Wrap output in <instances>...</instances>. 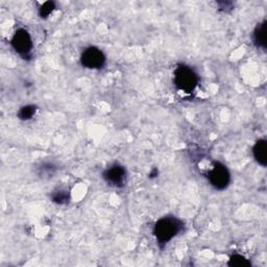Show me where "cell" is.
<instances>
[{
  "label": "cell",
  "instance_id": "obj_6",
  "mask_svg": "<svg viewBox=\"0 0 267 267\" xmlns=\"http://www.w3.org/2000/svg\"><path fill=\"white\" fill-rule=\"evenodd\" d=\"M127 171L121 165H113L102 174V178L112 186L122 187L125 184Z\"/></svg>",
  "mask_w": 267,
  "mask_h": 267
},
{
  "label": "cell",
  "instance_id": "obj_11",
  "mask_svg": "<svg viewBox=\"0 0 267 267\" xmlns=\"http://www.w3.org/2000/svg\"><path fill=\"white\" fill-rule=\"evenodd\" d=\"M37 111V107L36 106H25L22 107L18 113V118L20 120H30L34 117V115L36 114Z\"/></svg>",
  "mask_w": 267,
  "mask_h": 267
},
{
  "label": "cell",
  "instance_id": "obj_4",
  "mask_svg": "<svg viewBox=\"0 0 267 267\" xmlns=\"http://www.w3.org/2000/svg\"><path fill=\"white\" fill-rule=\"evenodd\" d=\"M11 44L16 52H18L23 58H28L33 49L32 37L26 30L19 28L13 36Z\"/></svg>",
  "mask_w": 267,
  "mask_h": 267
},
{
  "label": "cell",
  "instance_id": "obj_14",
  "mask_svg": "<svg viewBox=\"0 0 267 267\" xmlns=\"http://www.w3.org/2000/svg\"><path fill=\"white\" fill-rule=\"evenodd\" d=\"M158 175H159V173H158V170H157V169H154V171H152V173L150 174L149 178H156V177H157Z\"/></svg>",
  "mask_w": 267,
  "mask_h": 267
},
{
  "label": "cell",
  "instance_id": "obj_8",
  "mask_svg": "<svg viewBox=\"0 0 267 267\" xmlns=\"http://www.w3.org/2000/svg\"><path fill=\"white\" fill-rule=\"evenodd\" d=\"M266 27L267 23L266 21L258 24L254 32V42L257 47L265 49L267 46V34H266Z\"/></svg>",
  "mask_w": 267,
  "mask_h": 267
},
{
  "label": "cell",
  "instance_id": "obj_10",
  "mask_svg": "<svg viewBox=\"0 0 267 267\" xmlns=\"http://www.w3.org/2000/svg\"><path fill=\"white\" fill-rule=\"evenodd\" d=\"M52 202L58 204V205H65L69 202V192L67 191V190H58V191H55L52 193L51 195Z\"/></svg>",
  "mask_w": 267,
  "mask_h": 267
},
{
  "label": "cell",
  "instance_id": "obj_12",
  "mask_svg": "<svg viewBox=\"0 0 267 267\" xmlns=\"http://www.w3.org/2000/svg\"><path fill=\"white\" fill-rule=\"evenodd\" d=\"M55 8V3L53 1H47L39 9V14L41 18H47L48 17Z\"/></svg>",
  "mask_w": 267,
  "mask_h": 267
},
{
  "label": "cell",
  "instance_id": "obj_7",
  "mask_svg": "<svg viewBox=\"0 0 267 267\" xmlns=\"http://www.w3.org/2000/svg\"><path fill=\"white\" fill-rule=\"evenodd\" d=\"M253 154L255 160L258 163L265 167L267 165V142L264 139L258 140L256 142L253 148Z\"/></svg>",
  "mask_w": 267,
  "mask_h": 267
},
{
  "label": "cell",
  "instance_id": "obj_3",
  "mask_svg": "<svg viewBox=\"0 0 267 267\" xmlns=\"http://www.w3.org/2000/svg\"><path fill=\"white\" fill-rule=\"evenodd\" d=\"M208 178L215 189L224 190L231 182V175L223 164L216 162L213 168L209 171Z\"/></svg>",
  "mask_w": 267,
  "mask_h": 267
},
{
  "label": "cell",
  "instance_id": "obj_5",
  "mask_svg": "<svg viewBox=\"0 0 267 267\" xmlns=\"http://www.w3.org/2000/svg\"><path fill=\"white\" fill-rule=\"evenodd\" d=\"M81 63L88 69H100L106 63V56L96 47H89L82 53Z\"/></svg>",
  "mask_w": 267,
  "mask_h": 267
},
{
  "label": "cell",
  "instance_id": "obj_2",
  "mask_svg": "<svg viewBox=\"0 0 267 267\" xmlns=\"http://www.w3.org/2000/svg\"><path fill=\"white\" fill-rule=\"evenodd\" d=\"M198 84L196 73L186 65H179L175 71V85L185 93H192Z\"/></svg>",
  "mask_w": 267,
  "mask_h": 267
},
{
  "label": "cell",
  "instance_id": "obj_9",
  "mask_svg": "<svg viewBox=\"0 0 267 267\" xmlns=\"http://www.w3.org/2000/svg\"><path fill=\"white\" fill-rule=\"evenodd\" d=\"M227 265L232 266V267H250V266H252V264L249 260L245 259L243 256L238 255V254L231 256V258H230V260H228Z\"/></svg>",
  "mask_w": 267,
  "mask_h": 267
},
{
  "label": "cell",
  "instance_id": "obj_13",
  "mask_svg": "<svg viewBox=\"0 0 267 267\" xmlns=\"http://www.w3.org/2000/svg\"><path fill=\"white\" fill-rule=\"evenodd\" d=\"M219 7H221L222 11L227 12V8L232 9L233 8V3L232 2H219Z\"/></svg>",
  "mask_w": 267,
  "mask_h": 267
},
{
  "label": "cell",
  "instance_id": "obj_1",
  "mask_svg": "<svg viewBox=\"0 0 267 267\" xmlns=\"http://www.w3.org/2000/svg\"><path fill=\"white\" fill-rule=\"evenodd\" d=\"M183 223L176 217L166 216L161 218L154 227V235L160 246L163 247L180 232Z\"/></svg>",
  "mask_w": 267,
  "mask_h": 267
}]
</instances>
